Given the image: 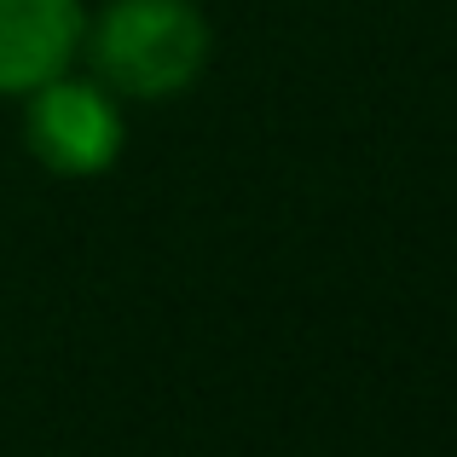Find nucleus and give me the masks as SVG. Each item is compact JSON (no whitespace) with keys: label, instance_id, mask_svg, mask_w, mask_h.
I'll use <instances>...</instances> for the list:
<instances>
[{"label":"nucleus","instance_id":"obj_3","mask_svg":"<svg viewBox=\"0 0 457 457\" xmlns=\"http://www.w3.org/2000/svg\"><path fill=\"white\" fill-rule=\"evenodd\" d=\"M81 0H0V99H23L64 76L81 53Z\"/></svg>","mask_w":457,"mask_h":457},{"label":"nucleus","instance_id":"obj_1","mask_svg":"<svg viewBox=\"0 0 457 457\" xmlns=\"http://www.w3.org/2000/svg\"><path fill=\"white\" fill-rule=\"evenodd\" d=\"M116 99H174L209 64V18L191 0H111L81 35Z\"/></svg>","mask_w":457,"mask_h":457},{"label":"nucleus","instance_id":"obj_2","mask_svg":"<svg viewBox=\"0 0 457 457\" xmlns=\"http://www.w3.org/2000/svg\"><path fill=\"white\" fill-rule=\"evenodd\" d=\"M23 145L46 174L64 179H93L122 156L128 145V122H122V99L104 87L99 76H53L35 93H23Z\"/></svg>","mask_w":457,"mask_h":457}]
</instances>
